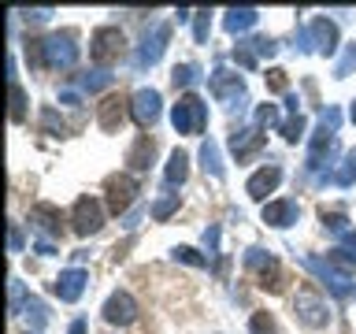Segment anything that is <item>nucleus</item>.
I'll return each mask as SVG.
<instances>
[{
  "label": "nucleus",
  "instance_id": "1",
  "mask_svg": "<svg viewBox=\"0 0 356 334\" xmlns=\"http://www.w3.org/2000/svg\"><path fill=\"white\" fill-rule=\"evenodd\" d=\"M171 119H175L178 134H200V130H204V122H208V108H204V100H200L197 93H186L171 108Z\"/></svg>",
  "mask_w": 356,
  "mask_h": 334
},
{
  "label": "nucleus",
  "instance_id": "2",
  "mask_svg": "<svg viewBox=\"0 0 356 334\" xmlns=\"http://www.w3.org/2000/svg\"><path fill=\"white\" fill-rule=\"evenodd\" d=\"M293 312H297V319L305 323V327H327L330 323V308L316 289H300V294L293 297Z\"/></svg>",
  "mask_w": 356,
  "mask_h": 334
},
{
  "label": "nucleus",
  "instance_id": "3",
  "mask_svg": "<svg viewBox=\"0 0 356 334\" xmlns=\"http://www.w3.org/2000/svg\"><path fill=\"white\" fill-rule=\"evenodd\" d=\"M89 56H93L97 63H115L122 56V33L115 26H100L93 33V45H89Z\"/></svg>",
  "mask_w": 356,
  "mask_h": 334
},
{
  "label": "nucleus",
  "instance_id": "4",
  "mask_svg": "<svg viewBox=\"0 0 356 334\" xmlns=\"http://www.w3.org/2000/svg\"><path fill=\"white\" fill-rule=\"evenodd\" d=\"M71 223H74L78 234H97L100 227H104V212H100V200H93V197H78Z\"/></svg>",
  "mask_w": 356,
  "mask_h": 334
},
{
  "label": "nucleus",
  "instance_id": "5",
  "mask_svg": "<svg viewBox=\"0 0 356 334\" xmlns=\"http://www.w3.org/2000/svg\"><path fill=\"white\" fill-rule=\"evenodd\" d=\"M104 319H108V323H119V327H127V323L138 319V301H134L127 289H115V294L104 301Z\"/></svg>",
  "mask_w": 356,
  "mask_h": 334
},
{
  "label": "nucleus",
  "instance_id": "6",
  "mask_svg": "<svg viewBox=\"0 0 356 334\" xmlns=\"http://www.w3.org/2000/svg\"><path fill=\"white\" fill-rule=\"evenodd\" d=\"M130 116L138 127H152V122L160 119V93H156V89H138L130 100Z\"/></svg>",
  "mask_w": 356,
  "mask_h": 334
},
{
  "label": "nucleus",
  "instance_id": "7",
  "mask_svg": "<svg viewBox=\"0 0 356 334\" xmlns=\"http://www.w3.org/2000/svg\"><path fill=\"white\" fill-rule=\"evenodd\" d=\"M211 93H216L222 104H238V100H245V82L234 71H216L211 74Z\"/></svg>",
  "mask_w": 356,
  "mask_h": 334
},
{
  "label": "nucleus",
  "instance_id": "8",
  "mask_svg": "<svg viewBox=\"0 0 356 334\" xmlns=\"http://www.w3.org/2000/svg\"><path fill=\"white\" fill-rule=\"evenodd\" d=\"M138 197V182L134 178H127V175H119V178H108V208L115 212H127L130 208V200Z\"/></svg>",
  "mask_w": 356,
  "mask_h": 334
},
{
  "label": "nucleus",
  "instance_id": "9",
  "mask_svg": "<svg viewBox=\"0 0 356 334\" xmlns=\"http://www.w3.org/2000/svg\"><path fill=\"white\" fill-rule=\"evenodd\" d=\"M78 49L71 45V33H56V38L44 41V63L49 67H71Z\"/></svg>",
  "mask_w": 356,
  "mask_h": 334
},
{
  "label": "nucleus",
  "instance_id": "10",
  "mask_svg": "<svg viewBox=\"0 0 356 334\" xmlns=\"http://www.w3.org/2000/svg\"><path fill=\"white\" fill-rule=\"evenodd\" d=\"M278 182H282V167L271 164V167H260V171L249 178V186H245V189H249V197H252V200H264Z\"/></svg>",
  "mask_w": 356,
  "mask_h": 334
},
{
  "label": "nucleus",
  "instance_id": "11",
  "mask_svg": "<svg viewBox=\"0 0 356 334\" xmlns=\"http://www.w3.org/2000/svg\"><path fill=\"white\" fill-rule=\"evenodd\" d=\"M56 297L60 301H78V294L86 289V271H78V267H71V271H63L60 278H56Z\"/></svg>",
  "mask_w": 356,
  "mask_h": 334
},
{
  "label": "nucleus",
  "instance_id": "12",
  "mask_svg": "<svg viewBox=\"0 0 356 334\" xmlns=\"http://www.w3.org/2000/svg\"><path fill=\"white\" fill-rule=\"evenodd\" d=\"M300 208L297 200H275V205L264 208V223H271V227H289V223H297Z\"/></svg>",
  "mask_w": 356,
  "mask_h": 334
},
{
  "label": "nucleus",
  "instance_id": "13",
  "mask_svg": "<svg viewBox=\"0 0 356 334\" xmlns=\"http://www.w3.org/2000/svg\"><path fill=\"white\" fill-rule=\"evenodd\" d=\"M156 160V141L152 138H138L134 141V149L127 152V164L134 167V171H149Z\"/></svg>",
  "mask_w": 356,
  "mask_h": 334
},
{
  "label": "nucleus",
  "instance_id": "14",
  "mask_svg": "<svg viewBox=\"0 0 356 334\" xmlns=\"http://www.w3.org/2000/svg\"><path fill=\"white\" fill-rule=\"evenodd\" d=\"M122 119H127V100H122V97H108L104 104H100V127H104V130H119Z\"/></svg>",
  "mask_w": 356,
  "mask_h": 334
},
{
  "label": "nucleus",
  "instance_id": "15",
  "mask_svg": "<svg viewBox=\"0 0 356 334\" xmlns=\"http://www.w3.org/2000/svg\"><path fill=\"white\" fill-rule=\"evenodd\" d=\"M308 38L316 41V49L319 52H334V41H338V30H334V22H327V19H316L312 22V30H308Z\"/></svg>",
  "mask_w": 356,
  "mask_h": 334
},
{
  "label": "nucleus",
  "instance_id": "16",
  "mask_svg": "<svg viewBox=\"0 0 356 334\" xmlns=\"http://www.w3.org/2000/svg\"><path fill=\"white\" fill-rule=\"evenodd\" d=\"M30 223H38L44 234H60V230H63V227H60L63 216H60V212H56L52 205H38V208L30 212Z\"/></svg>",
  "mask_w": 356,
  "mask_h": 334
},
{
  "label": "nucleus",
  "instance_id": "17",
  "mask_svg": "<svg viewBox=\"0 0 356 334\" xmlns=\"http://www.w3.org/2000/svg\"><path fill=\"white\" fill-rule=\"evenodd\" d=\"M260 145H264V134H256V130H241V134H234V138H230V149H234V156H238V160L252 156Z\"/></svg>",
  "mask_w": 356,
  "mask_h": 334
},
{
  "label": "nucleus",
  "instance_id": "18",
  "mask_svg": "<svg viewBox=\"0 0 356 334\" xmlns=\"http://www.w3.org/2000/svg\"><path fill=\"white\" fill-rule=\"evenodd\" d=\"M167 38H171V30H167V26H156L152 41L145 38V49H141L138 60H141V63H156V60H160V52H163V41H167Z\"/></svg>",
  "mask_w": 356,
  "mask_h": 334
},
{
  "label": "nucleus",
  "instance_id": "19",
  "mask_svg": "<svg viewBox=\"0 0 356 334\" xmlns=\"http://www.w3.org/2000/svg\"><path fill=\"white\" fill-rule=\"evenodd\" d=\"M189 175V156L186 152H171V160H167V186H182Z\"/></svg>",
  "mask_w": 356,
  "mask_h": 334
},
{
  "label": "nucleus",
  "instance_id": "20",
  "mask_svg": "<svg viewBox=\"0 0 356 334\" xmlns=\"http://www.w3.org/2000/svg\"><path fill=\"white\" fill-rule=\"evenodd\" d=\"M252 22H256V11L252 8H234V11H227V30L230 33H241V30H249L252 26Z\"/></svg>",
  "mask_w": 356,
  "mask_h": 334
},
{
  "label": "nucleus",
  "instance_id": "21",
  "mask_svg": "<svg viewBox=\"0 0 356 334\" xmlns=\"http://www.w3.org/2000/svg\"><path fill=\"white\" fill-rule=\"evenodd\" d=\"M200 160H204V171H211V178H222V164H219L216 141H204V149H200Z\"/></svg>",
  "mask_w": 356,
  "mask_h": 334
},
{
  "label": "nucleus",
  "instance_id": "22",
  "mask_svg": "<svg viewBox=\"0 0 356 334\" xmlns=\"http://www.w3.org/2000/svg\"><path fill=\"white\" fill-rule=\"evenodd\" d=\"M353 67H356V41L345 45V56H341V63L334 67V78H345V74L353 71Z\"/></svg>",
  "mask_w": 356,
  "mask_h": 334
},
{
  "label": "nucleus",
  "instance_id": "23",
  "mask_svg": "<svg viewBox=\"0 0 356 334\" xmlns=\"http://www.w3.org/2000/svg\"><path fill=\"white\" fill-rule=\"evenodd\" d=\"M249 331H252V334H278L275 319L267 316V312H256V316H252V323H249Z\"/></svg>",
  "mask_w": 356,
  "mask_h": 334
},
{
  "label": "nucleus",
  "instance_id": "24",
  "mask_svg": "<svg viewBox=\"0 0 356 334\" xmlns=\"http://www.w3.org/2000/svg\"><path fill=\"white\" fill-rule=\"evenodd\" d=\"M197 74H200V71H197V63H182V67H175V74H171V78H175V86H193V82H197Z\"/></svg>",
  "mask_w": 356,
  "mask_h": 334
},
{
  "label": "nucleus",
  "instance_id": "25",
  "mask_svg": "<svg viewBox=\"0 0 356 334\" xmlns=\"http://www.w3.org/2000/svg\"><path fill=\"white\" fill-rule=\"evenodd\" d=\"M175 208H178V193H167L163 200H156V205H152V219H167Z\"/></svg>",
  "mask_w": 356,
  "mask_h": 334
},
{
  "label": "nucleus",
  "instance_id": "26",
  "mask_svg": "<svg viewBox=\"0 0 356 334\" xmlns=\"http://www.w3.org/2000/svg\"><path fill=\"white\" fill-rule=\"evenodd\" d=\"M22 104H26V93H22V86L15 82V78H11V119H22Z\"/></svg>",
  "mask_w": 356,
  "mask_h": 334
},
{
  "label": "nucleus",
  "instance_id": "27",
  "mask_svg": "<svg viewBox=\"0 0 356 334\" xmlns=\"http://www.w3.org/2000/svg\"><path fill=\"white\" fill-rule=\"evenodd\" d=\"M282 134H286V141H297L300 134H305V119H300V116H297V119H289L286 127H282Z\"/></svg>",
  "mask_w": 356,
  "mask_h": 334
},
{
  "label": "nucleus",
  "instance_id": "28",
  "mask_svg": "<svg viewBox=\"0 0 356 334\" xmlns=\"http://www.w3.org/2000/svg\"><path fill=\"white\" fill-rule=\"evenodd\" d=\"M256 119H260L264 127H275V122H278V108L275 104H264L260 111H256Z\"/></svg>",
  "mask_w": 356,
  "mask_h": 334
},
{
  "label": "nucleus",
  "instance_id": "29",
  "mask_svg": "<svg viewBox=\"0 0 356 334\" xmlns=\"http://www.w3.org/2000/svg\"><path fill=\"white\" fill-rule=\"evenodd\" d=\"M175 260H186V264H204V256H197L193 249H186V245H182V249H175Z\"/></svg>",
  "mask_w": 356,
  "mask_h": 334
},
{
  "label": "nucleus",
  "instance_id": "30",
  "mask_svg": "<svg viewBox=\"0 0 356 334\" xmlns=\"http://www.w3.org/2000/svg\"><path fill=\"white\" fill-rule=\"evenodd\" d=\"M267 86H271V89H286V71H278V67H275V71H267Z\"/></svg>",
  "mask_w": 356,
  "mask_h": 334
},
{
  "label": "nucleus",
  "instance_id": "31",
  "mask_svg": "<svg viewBox=\"0 0 356 334\" xmlns=\"http://www.w3.org/2000/svg\"><path fill=\"white\" fill-rule=\"evenodd\" d=\"M204 38H208V11L197 19V41H204Z\"/></svg>",
  "mask_w": 356,
  "mask_h": 334
},
{
  "label": "nucleus",
  "instance_id": "32",
  "mask_svg": "<svg viewBox=\"0 0 356 334\" xmlns=\"http://www.w3.org/2000/svg\"><path fill=\"white\" fill-rule=\"evenodd\" d=\"M67 334H86V319H74V323H71V331H67Z\"/></svg>",
  "mask_w": 356,
  "mask_h": 334
},
{
  "label": "nucleus",
  "instance_id": "33",
  "mask_svg": "<svg viewBox=\"0 0 356 334\" xmlns=\"http://www.w3.org/2000/svg\"><path fill=\"white\" fill-rule=\"evenodd\" d=\"M353 122H356V100H353Z\"/></svg>",
  "mask_w": 356,
  "mask_h": 334
}]
</instances>
